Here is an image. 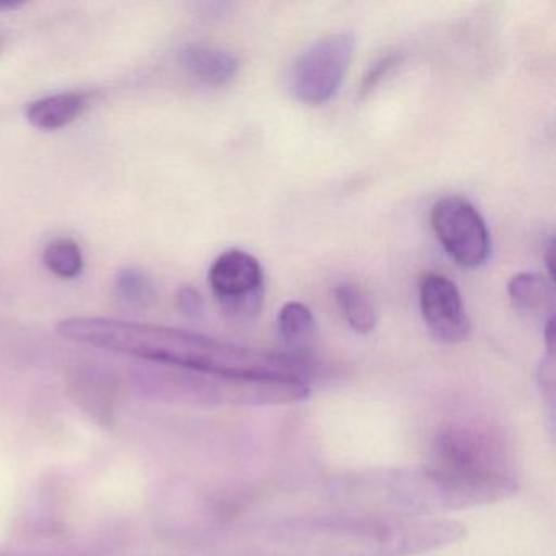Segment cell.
Listing matches in <instances>:
<instances>
[{
    "label": "cell",
    "mask_w": 556,
    "mask_h": 556,
    "mask_svg": "<svg viewBox=\"0 0 556 556\" xmlns=\"http://www.w3.org/2000/svg\"><path fill=\"white\" fill-rule=\"evenodd\" d=\"M56 331L73 343L115 351L203 376L302 383H308L314 376L311 361L226 343L162 325L116 318L73 317L60 321Z\"/></svg>",
    "instance_id": "cell-1"
},
{
    "label": "cell",
    "mask_w": 556,
    "mask_h": 556,
    "mask_svg": "<svg viewBox=\"0 0 556 556\" xmlns=\"http://www.w3.org/2000/svg\"><path fill=\"white\" fill-rule=\"evenodd\" d=\"M279 556H403L428 552L464 535L451 520L343 519L279 529Z\"/></svg>",
    "instance_id": "cell-2"
},
{
    "label": "cell",
    "mask_w": 556,
    "mask_h": 556,
    "mask_svg": "<svg viewBox=\"0 0 556 556\" xmlns=\"http://www.w3.org/2000/svg\"><path fill=\"white\" fill-rule=\"evenodd\" d=\"M356 38L350 31L333 34L312 45L292 66L289 87L299 102L324 105L330 102L350 70Z\"/></svg>",
    "instance_id": "cell-3"
},
{
    "label": "cell",
    "mask_w": 556,
    "mask_h": 556,
    "mask_svg": "<svg viewBox=\"0 0 556 556\" xmlns=\"http://www.w3.org/2000/svg\"><path fill=\"white\" fill-rule=\"evenodd\" d=\"M210 286L224 312L236 324H253L262 314L265 276L255 256L227 250L214 260Z\"/></svg>",
    "instance_id": "cell-4"
},
{
    "label": "cell",
    "mask_w": 556,
    "mask_h": 556,
    "mask_svg": "<svg viewBox=\"0 0 556 556\" xmlns=\"http://www.w3.org/2000/svg\"><path fill=\"white\" fill-rule=\"evenodd\" d=\"M431 226L448 256L464 268H478L490 256L486 223L470 201L442 198L432 206Z\"/></svg>",
    "instance_id": "cell-5"
},
{
    "label": "cell",
    "mask_w": 556,
    "mask_h": 556,
    "mask_svg": "<svg viewBox=\"0 0 556 556\" xmlns=\"http://www.w3.org/2000/svg\"><path fill=\"white\" fill-rule=\"evenodd\" d=\"M419 308L429 333L439 343H464L471 324L457 286L438 273H426L419 282Z\"/></svg>",
    "instance_id": "cell-6"
},
{
    "label": "cell",
    "mask_w": 556,
    "mask_h": 556,
    "mask_svg": "<svg viewBox=\"0 0 556 556\" xmlns=\"http://www.w3.org/2000/svg\"><path fill=\"white\" fill-rule=\"evenodd\" d=\"M178 60L188 76L206 86H227L240 70L239 60L232 53L206 45H188L180 51Z\"/></svg>",
    "instance_id": "cell-7"
},
{
    "label": "cell",
    "mask_w": 556,
    "mask_h": 556,
    "mask_svg": "<svg viewBox=\"0 0 556 556\" xmlns=\"http://www.w3.org/2000/svg\"><path fill=\"white\" fill-rule=\"evenodd\" d=\"M507 292L520 314L543 318V325L555 318V288L552 279L539 273H519L507 282Z\"/></svg>",
    "instance_id": "cell-8"
},
{
    "label": "cell",
    "mask_w": 556,
    "mask_h": 556,
    "mask_svg": "<svg viewBox=\"0 0 556 556\" xmlns=\"http://www.w3.org/2000/svg\"><path fill=\"white\" fill-rule=\"evenodd\" d=\"M278 334L289 356L308 361L317 344V321L311 308L301 302H289L279 311Z\"/></svg>",
    "instance_id": "cell-9"
},
{
    "label": "cell",
    "mask_w": 556,
    "mask_h": 556,
    "mask_svg": "<svg viewBox=\"0 0 556 556\" xmlns=\"http://www.w3.org/2000/svg\"><path fill=\"white\" fill-rule=\"evenodd\" d=\"M89 106L90 97L86 93H56L30 103L27 119L35 128L56 131L80 118Z\"/></svg>",
    "instance_id": "cell-10"
},
{
    "label": "cell",
    "mask_w": 556,
    "mask_h": 556,
    "mask_svg": "<svg viewBox=\"0 0 556 556\" xmlns=\"http://www.w3.org/2000/svg\"><path fill=\"white\" fill-rule=\"evenodd\" d=\"M334 298L341 315L354 331L366 334L376 328V308L363 288L353 282H343L334 291Z\"/></svg>",
    "instance_id": "cell-11"
},
{
    "label": "cell",
    "mask_w": 556,
    "mask_h": 556,
    "mask_svg": "<svg viewBox=\"0 0 556 556\" xmlns=\"http://www.w3.org/2000/svg\"><path fill=\"white\" fill-rule=\"evenodd\" d=\"M43 263L58 278L74 279L84 269L83 250L74 240L58 239L45 250Z\"/></svg>",
    "instance_id": "cell-12"
},
{
    "label": "cell",
    "mask_w": 556,
    "mask_h": 556,
    "mask_svg": "<svg viewBox=\"0 0 556 556\" xmlns=\"http://www.w3.org/2000/svg\"><path fill=\"white\" fill-rule=\"evenodd\" d=\"M116 292L125 304L131 307H151L157 294L149 276L139 269H123L116 276Z\"/></svg>",
    "instance_id": "cell-13"
},
{
    "label": "cell",
    "mask_w": 556,
    "mask_h": 556,
    "mask_svg": "<svg viewBox=\"0 0 556 556\" xmlns=\"http://www.w3.org/2000/svg\"><path fill=\"white\" fill-rule=\"evenodd\" d=\"M400 56L399 54H389V56L382 58V60L377 61L372 67H370L369 73L364 77L363 84H361V97L369 96L374 90L377 89L380 83L399 66Z\"/></svg>",
    "instance_id": "cell-14"
},
{
    "label": "cell",
    "mask_w": 556,
    "mask_h": 556,
    "mask_svg": "<svg viewBox=\"0 0 556 556\" xmlns=\"http://www.w3.org/2000/svg\"><path fill=\"white\" fill-rule=\"evenodd\" d=\"M177 307L187 317H200L204 312V299L197 289L185 286L177 292Z\"/></svg>",
    "instance_id": "cell-15"
},
{
    "label": "cell",
    "mask_w": 556,
    "mask_h": 556,
    "mask_svg": "<svg viewBox=\"0 0 556 556\" xmlns=\"http://www.w3.org/2000/svg\"><path fill=\"white\" fill-rule=\"evenodd\" d=\"M22 5H24L22 2H15V0H0V12L14 11Z\"/></svg>",
    "instance_id": "cell-16"
},
{
    "label": "cell",
    "mask_w": 556,
    "mask_h": 556,
    "mask_svg": "<svg viewBox=\"0 0 556 556\" xmlns=\"http://www.w3.org/2000/svg\"><path fill=\"white\" fill-rule=\"evenodd\" d=\"M553 242H549L548 252H546V265H548L549 279L553 278Z\"/></svg>",
    "instance_id": "cell-17"
},
{
    "label": "cell",
    "mask_w": 556,
    "mask_h": 556,
    "mask_svg": "<svg viewBox=\"0 0 556 556\" xmlns=\"http://www.w3.org/2000/svg\"><path fill=\"white\" fill-rule=\"evenodd\" d=\"M8 35L2 34V31H0V53L4 51L5 45H8Z\"/></svg>",
    "instance_id": "cell-18"
}]
</instances>
